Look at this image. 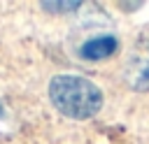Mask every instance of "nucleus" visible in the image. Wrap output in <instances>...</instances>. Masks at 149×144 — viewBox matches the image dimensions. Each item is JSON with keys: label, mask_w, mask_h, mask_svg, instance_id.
Returning <instances> with one entry per match:
<instances>
[{"label": "nucleus", "mask_w": 149, "mask_h": 144, "mask_svg": "<svg viewBox=\"0 0 149 144\" xmlns=\"http://www.w3.org/2000/svg\"><path fill=\"white\" fill-rule=\"evenodd\" d=\"M116 49H119V39L112 35H102V37H93L84 42L79 49V56L86 60H102V58H109Z\"/></svg>", "instance_id": "obj_2"}, {"label": "nucleus", "mask_w": 149, "mask_h": 144, "mask_svg": "<svg viewBox=\"0 0 149 144\" xmlns=\"http://www.w3.org/2000/svg\"><path fill=\"white\" fill-rule=\"evenodd\" d=\"M49 98L51 105L70 118H91L102 107L100 88L84 77L77 74H56L49 81Z\"/></svg>", "instance_id": "obj_1"}, {"label": "nucleus", "mask_w": 149, "mask_h": 144, "mask_svg": "<svg viewBox=\"0 0 149 144\" xmlns=\"http://www.w3.org/2000/svg\"><path fill=\"white\" fill-rule=\"evenodd\" d=\"M147 49H149V39H147ZM133 88H137V91H147L149 88V56H147L144 65L137 70V77L133 79Z\"/></svg>", "instance_id": "obj_4"}, {"label": "nucleus", "mask_w": 149, "mask_h": 144, "mask_svg": "<svg viewBox=\"0 0 149 144\" xmlns=\"http://www.w3.org/2000/svg\"><path fill=\"white\" fill-rule=\"evenodd\" d=\"M81 7V2L79 0H74V2H42V9L44 12H56V14H68V12H74V9H79Z\"/></svg>", "instance_id": "obj_3"}]
</instances>
